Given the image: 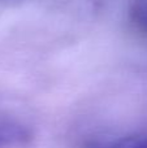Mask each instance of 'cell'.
Wrapping results in <instances>:
<instances>
[{
    "mask_svg": "<svg viewBox=\"0 0 147 148\" xmlns=\"http://www.w3.org/2000/svg\"><path fill=\"white\" fill-rule=\"evenodd\" d=\"M33 134L27 127L13 122H0V148L27 144Z\"/></svg>",
    "mask_w": 147,
    "mask_h": 148,
    "instance_id": "cell-1",
    "label": "cell"
},
{
    "mask_svg": "<svg viewBox=\"0 0 147 148\" xmlns=\"http://www.w3.org/2000/svg\"><path fill=\"white\" fill-rule=\"evenodd\" d=\"M4 3H13V1H18V0H1Z\"/></svg>",
    "mask_w": 147,
    "mask_h": 148,
    "instance_id": "cell-3",
    "label": "cell"
},
{
    "mask_svg": "<svg viewBox=\"0 0 147 148\" xmlns=\"http://www.w3.org/2000/svg\"><path fill=\"white\" fill-rule=\"evenodd\" d=\"M128 16L134 30L147 36V0H130Z\"/></svg>",
    "mask_w": 147,
    "mask_h": 148,
    "instance_id": "cell-2",
    "label": "cell"
}]
</instances>
